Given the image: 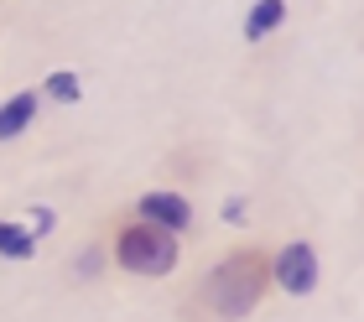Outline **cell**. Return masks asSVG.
Listing matches in <instances>:
<instances>
[{
  "label": "cell",
  "instance_id": "6da1fadb",
  "mask_svg": "<svg viewBox=\"0 0 364 322\" xmlns=\"http://www.w3.org/2000/svg\"><path fill=\"white\" fill-rule=\"evenodd\" d=\"M271 296V245H229L188 291L182 322H250Z\"/></svg>",
  "mask_w": 364,
  "mask_h": 322
},
{
  "label": "cell",
  "instance_id": "277c9868",
  "mask_svg": "<svg viewBox=\"0 0 364 322\" xmlns=\"http://www.w3.org/2000/svg\"><path fill=\"white\" fill-rule=\"evenodd\" d=\"M125 213H136V218H146V224H156V229L177 234V240H182V234H193V224H198L193 203L182 198V193H172V188H151V193H141Z\"/></svg>",
  "mask_w": 364,
  "mask_h": 322
},
{
  "label": "cell",
  "instance_id": "5b68a950",
  "mask_svg": "<svg viewBox=\"0 0 364 322\" xmlns=\"http://www.w3.org/2000/svg\"><path fill=\"white\" fill-rule=\"evenodd\" d=\"M37 114H42V94L37 89H16L0 99V146H11V141H21V135L37 125Z\"/></svg>",
  "mask_w": 364,
  "mask_h": 322
},
{
  "label": "cell",
  "instance_id": "30bf717a",
  "mask_svg": "<svg viewBox=\"0 0 364 322\" xmlns=\"http://www.w3.org/2000/svg\"><path fill=\"white\" fill-rule=\"evenodd\" d=\"M224 224H245V213H250V203H245V198H224Z\"/></svg>",
  "mask_w": 364,
  "mask_h": 322
},
{
  "label": "cell",
  "instance_id": "52a82bcc",
  "mask_svg": "<svg viewBox=\"0 0 364 322\" xmlns=\"http://www.w3.org/2000/svg\"><path fill=\"white\" fill-rule=\"evenodd\" d=\"M37 255V234L16 218H0V260H31Z\"/></svg>",
  "mask_w": 364,
  "mask_h": 322
},
{
  "label": "cell",
  "instance_id": "3957f363",
  "mask_svg": "<svg viewBox=\"0 0 364 322\" xmlns=\"http://www.w3.org/2000/svg\"><path fill=\"white\" fill-rule=\"evenodd\" d=\"M323 286V255L312 240H287L271 249V291L281 296H312Z\"/></svg>",
  "mask_w": 364,
  "mask_h": 322
},
{
  "label": "cell",
  "instance_id": "ba28073f",
  "mask_svg": "<svg viewBox=\"0 0 364 322\" xmlns=\"http://www.w3.org/2000/svg\"><path fill=\"white\" fill-rule=\"evenodd\" d=\"M37 94L53 99V104H78V99H84V78H78L73 68H58V73H47L37 83Z\"/></svg>",
  "mask_w": 364,
  "mask_h": 322
},
{
  "label": "cell",
  "instance_id": "8992f818",
  "mask_svg": "<svg viewBox=\"0 0 364 322\" xmlns=\"http://www.w3.org/2000/svg\"><path fill=\"white\" fill-rule=\"evenodd\" d=\"M287 0H255V6L250 11H245V42H250V47H260V42H266L271 37V31H281V26H287Z\"/></svg>",
  "mask_w": 364,
  "mask_h": 322
},
{
  "label": "cell",
  "instance_id": "7a4b0ae2",
  "mask_svg": "<svg viewBox=\"0 0 364 322\" xmlns=\"http://www.w3.org/2000/svg\"><path fill=\"white\" fill-rule=\"evenodd\" d=\"M99 245H105L109 270L136 276V281H167V276H177V265H182V240H177V234L146 224V218L125 213V208L105 218Z\"/></svg>",
  "mask_w": 364,
  "mask_h": 322
},
{
  "label": "cell",
  "instance_id": "9c48e42d",
  "mask_svg": "<svg viewBox=\"0 0 364 322\" xmlns=\"http://www.w3.org/2000/svg\"><path fill=\"white\" fill-rule=\"evenodd\" d=\"M99 265H109V260H105V245L94 240V245H84V255H73V276H84V281H89Z\"/></svg>",
  "mask_w": 364,
  "mask_h": 322
}]
</instances>
